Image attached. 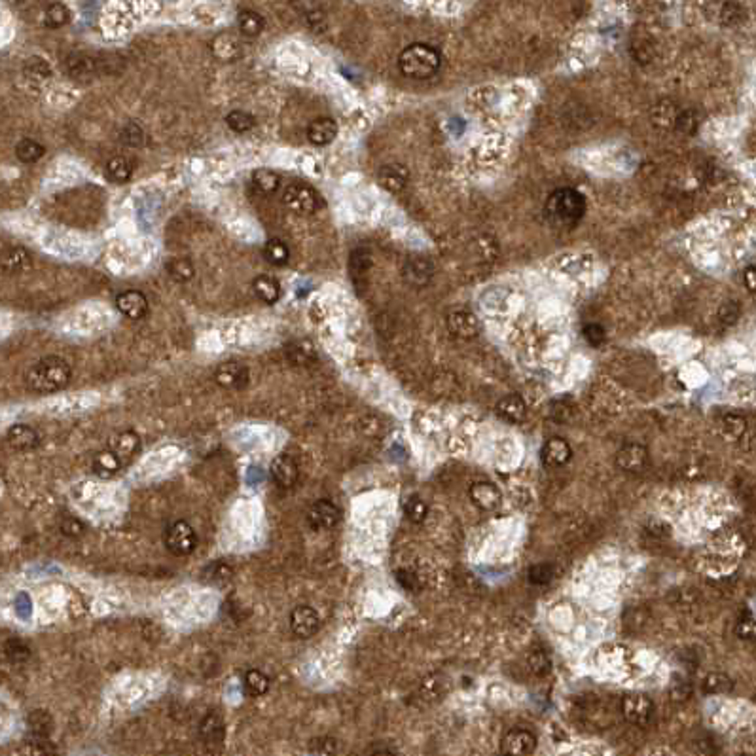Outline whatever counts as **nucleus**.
Segmentation results:
<instances>
[{
    "label": "nucleus",
    "mask_w": 756,
    "mask_h": 756,
    "mask_svg": "<svg viewBox=\"0 0 756 756\" xmlns=\"http://www.w3.org/2000/svg\"><path fill=\"white\" fill-rule=\"evenodd\" d=\"M309 750L315 756H338L339 743L336 737L330 736L315 737L309 741Z\"/></svg>",
    "instance_id": "obj_46"
},
{
    "label": "nucleus",
    "mask_w": 756,
    "mask_h": 756,
    "mask_svg": "<svg viewBox=\"0 0 756 756\" xmlns=\"http://www.w3.org/2000/svg\"><path fill=\"white\" fill-rule=\"evenodd\" d=\"M373 756H396L394 753H391V750H378L376 755Z\"/></svg>",
    "instance_id": "obj_63"
},
{
    "label": "nucleus",
    "mask_w": 756,
    "mask_h": 756,
    "mask_svg": "<svg viewBox=\"0 0 756 756\" xmlns=\"http://www.w3.org/2000/svg\"><path fill=\"white\" fill-rule=\"evenodd\" d=\"M573 404L567 399L555 400L550 406V417L554 419L555 423H567L569 419L573 417Z\"/></svg>",
    "instance_id": "obj_52"
},
{
    "label": "nucleus",
    "mask_w": 756,
    "mask_h": 756,
    "mask_svg": "<svg viewBox=\"0 0 756 756\" xmlns=\"http://www.w3.org/2000/svg\"><path fill=\"white\" fill-rule=\"evenodd\" d=\"M527 578L534 586H544L554 578V567L550 563H537L527 571Z\"/></svg>",
    "instance_id": "obj_49"
},
{
    "label": "nucleus",
    "mask_w": 756,
    "mask_h": 756,
    "mask_svg": "<svg viewBox=\"0 0 756 756\" xmlns=\"http://www.w3.org/2000/svg\"><path fill=\"white\" fill-rule=\"evenodd\" d=\"M165 548L176 557L190 555L197 548V533L184 520L173 521L165 531Z\"/></svg>",
    "instance_id": "obj_5"
},
{
    "label": "nucleus",
    "mask_w": 756,
    "mask_h": 756,
    "mask_svg": "<svg viewBox=\"0 0 756 756\" xmlns=\"http://www.w3.org/2000/svg\"><path fill=\"white\" fill-rule=\"evenodd\" d=\"M616 468H620L624 472L637 474L645 470V466L648 463V452L647 447L637 444V442H631V444H626L618 449L615 457Z\"/></svg>",
    "instance_id": "obj_11"
},
{
    "label": "nucleus",
    "mask_w": 756,
    "mask_h": 756,
    "mask_svg": "<svg viewBox=\"0 0 756 756\" xmlns=\"http://www.w3.org/2000/svg\"><path fill=\"white\" fill-rule=\"evenodd\" d=\"M199 737L205 745L218 747L224 741V718L220 713L210 711L209 715H205L199 723Z\"/></svg>",
    "instance_id": "obj_20"
},
{
    "label": "nucleus",
    "mask_w": 756,
    "mask_h": 756,
    "mask_svg": "<svg viewBox=\"0 0 756 756\" xmlns=\"http://www.w3.org/2000/svg\"><path fill=\"white\" fill-rule=\"evenodd\" d=\"M61 531L67 534V537L78 539V537L86 533V525H84L78 518H75V516H65L61 521Z\"/></svg>",
    "instance_id": "obj_58"
},
{
    "label": "nucleus",
    "mask_w": 756,
    "mask_h": 756,
    "mask_svg": "<svg viewBox=\"0 0 756 756\" xmlns=\"http://www.w3.org/2000/svg\"><path fill=\"white\" fill-rule=\"evenodd\" d=\"M167 273L176 283H188L196 275V265L188 258H173L167 262Z\"/></svg>",
    "instance_id": "obj_36"
},
{
    "label": "nucleus",
    "mask_w": 756,
    "mask_h": 756,
    "mask_svg": "<svg viewBox=\"0 0 756 756\" xmlns=\"http://www.w3.org/2000/svg\"><path fill=\"white\" fill-rule=\"evenodd\" d=\"M17 612H20L21 618H29V615H31V599H29L27 595H20V599H17Z\"/></svg>",
    "instance_id": "obj_62"
},
{
    "label": "nucleus",
    "mask_w": 756,
    "mask_h": 756,
    "mask_svg": "<svg viewBox=\"0 0 756 756\" xmlns=\"http://www.w3.org/2000/svg\"><path fill=\"white\" fill-rule=\"evenodd\" d=\"M582 336H584V339H586L592 347H599V345L605 344V338H607L605 328L597 323L586 324V326L582 328Z\"/></svg>",
    "instance_id": "obj_54"
},
{
    "label": "nucleus",
    "mask_w": 756,
    "mask_h": 756,
    "mask_svg": "<svg viewBox=\"0 0 756 756\" xmlns=\"http://www.w3.org/2000/svg\"><path fill=\"white\" fill-rule=\"evenodd\" d=\"M321 628V616L313 607L302 605L291 612V631L298 639H309Z\"/></svg>",
    "instance_id": "obj_10"
},
{
    "label": "nucleus",
    "mask_w": 756,
    "mask_h": 756,
    "mask_svg": "<svg viewBox=\"0 0 756 756\" xmlns=\"http://www.w3.org/2000/svg\"><path fill=\"white\" fill-rule=\"evenodd\" d=\"M470 499L479 510H495L499 507L500 500H502V495H500L499 487L491 484V481H476L470 486Z\"/></svg>",
    "instance_id": "obj_17"
},
{
    "label": "nucleus",
    "mask_w": 756,
    "mask_h": 756,
    "mask_svg": "<svg viewBox=\"0 0 756 756\" xmlns=\"http://www.w3.org/2000/svg\"><path fill=\"white\" fill-rule=\"evenodd\" d=\"M31 265H33V258H31L27 250L21 249V247H14V249L6 250V252H2V256H0V268H2V271L12 273V275L31 270Z\"/></svg>",
    "instance_id": "obj_24"
},
{
    "label": "nucleus",
    "mask_w": 756,
    "mask_h": 756,
    "mask_svg": "<svg viewBox=\"0 0 756 756\" xmlns=\"http://www.w3.org/2000/svg\"><path fill=\"white\" fill-rule=\"evenodd\" d=\"M105 173H107V178L110 183L125 184L133 175V165L125 155H114L105 165Z\"/></svg>",
    "instance_id": "obj_30"
},
{
    "label": "nucleus",
    "mask_w": 756,
    "mask_h": 756,
    "mask_svg": "<svg viewBox=\"0 0 756 756\" xmlns=\"http://www.w3.org/2000/svg\"><path fill=\"white\" fill-rule=\"evenodd\" d=\"M210 52L215 55L218 61L230 63L236 61L243 54V46H241V40L236 33H230V31H224V33L216 34L213 42H210Z\"/></svg>",
    "instance_id": "obj_13"
},
{
    "label": "nucleus",
    "mask_w": 756,
    "mask_h": 756,
    "mask_svg": "<svg viewBox=\"0 0 756 756\" xmlns=\"http://www.w3.org/2000/svg\"><path fill=\"white\" fill-rule=\"evenodd\" d=\"M72 378V368L67 360L61 357H46L38 360L36 364L27 371L25 381L33 392L38 394H52L65 389Z\"/></svg>",
    "instance_id": "obj_2"
},
{
    "label": "nucleus",
    "mask_w": 756,
    "mask_h": 756,
    "mask_svg": "<svg viewBox=\"0 0 756 756\" xmlns=\"http://www.w3.org/2000/svg\"><path fill=\"white\" fill-rule=\"evenodd\" d=\"M120 141H122L125 146H131V148L141 146L142 142H144V131H142L139 123L129 122L128 125L122 129V133H120Z\"/></svg>",
    "instance_id": "obj_50"
},
{
    "label": "nucleus",
    "mask_w": 756,
    "mask_h": 756,
    "mask_svg": "<svg viewBox=\"0 0 756 756\" xmlns=\"http://www.w3.org/2000/svg\"><path fill=\"white\" fill-rule=\"evenodd\" d=\"M263 254H265V260L273 263V265H284V263H288V260H291V249H288V245L281 241V239H271V241H268L265 249H263Z\"/></svg>",
    "instance_id": "obj_41"
},
{
    "label": "nucleus",
    "mask_w": 756,
    "mask_h": 756,
    "mask_svg": "<svg viewBox=\"0 0 756 756\" xmlns=\"http://www.w3.org/2000/svg\"><path fill=\"white\" fill-rule=\"evenodd\" d=\"M702 688L705 694H726L730 690H734V679L723 671H715L703 679Z\"/></svg>",
    "instance_id": "obj_35"
},
{
    "label": "nucleus",
    "mask_w": 756,
    "mask_h": 756,
    "mask_svg": "<svg viewBox=\"0 0 756 756\" xmlns=\"http://www.w3.org/2000/svg\"><path fill=\"white\" fill-rule=\"evenodd\" d=\"M226 125L233 133L241 135V133H249L250 129L254 128V118L243 112V110H231L230 114L226 116Z\"/></svg>",
    "instance_id": "obj_44"
},
{
    "label": "nucleus",
    "mask_w": 756,
    "mask_h": 756,
    "mask_svg": "<svg viewBox=\"0 0 756 756\" xmlns=\"http://www.w3.org/2000/svg\"><path fill=\"white\" fill-rule=\"evenodd\" d=\"M231 574H233V571H231L230 565H226L224 561H215L209 569H205V576H207L210 582L230 580Z\"/></svg>",
    "instance_id": "obj_55"
},
{
    "label": "nucleus",
    "mask_w": 756,
    "mask_h": 756,
    "mask_svg": "<svg viewBox=\"0 0 756 756\" xmlns=\"http://www.w3.org/2000/svg\"><path fill=\"white\" fill-rule=\"evenodd\" d=\"M410 180V173L404 165L400 163H389L383 165L378 173V183L391 194H399L406 188V184Z\"/></svg>",
    "instance_id": "obj_19"
},
{
    "label": "nucleus",
    "mask_w": 756,
    "mask_h": 756,
    "mask_svg": "<svg viewBox=\"0 0 756 756\" xmlns=\"http://www.w3.org/2000/svg\"><path fill=\"white\" fill-rule=\"evenodd\" d=\"M584 215H586V197L578 190H555L544 203V218L555 230H573Z\"/></svg>",
    "instance_id": "obj_1"
},
{
    "label": "nucleus",
    "mask_w": 756,
    "mask_h": 756,
    "mask_svg": "<svg viewBox=\"0 0 756 756\" xmlns=\"http://www.w3.org/2000/svg\"><path fill=\"white\" fill-rule=\"evenodd\" d=\"M243 686L247 690V694L252 695V697H260L268 692L270 688V681L268 677L263 675L262 671L258 669H249L243 675Z\"/></svg>",
    "instance_id": "obj_37"
},
{
    "label": "nucleus",
    "mask_w": 756,
    "mask_h": 756,
    "mask_svg": "<svg viewBox=\"0 0 756 756\" xmlns=\"http://www.w3.org/2000/svg\"><path fill=\"white\" fill-rule=\"evenodd\" d=\"M27 756H57V750L47 739H33L25 745Z\"/></svg>",
    "instance_id": "obj_53"
},
{
    "label": "nucleus",
    "mask_w": 756,
    "mask_h": 756,
    "mask_svg": "<svg viewBox=\"0 0 756 756\" xmlns=\"http://www.w3.org/2000/svg\"><path fill=\"white\" fill-rule=\"evenodd\" d=\"M252 183L262 194H275L281 186V176L271 169H256L252 173Z\"/></svg>",
    "instance_id": "obj_40"
},
{
    "label": "nucleus",
    "mask_w": 756,
    "mask_h": 756,
    "mask_svg": "<svg viewBox=\"0 0 756 756\" xmlns=\"http://www.w3.org/2000/svg\"><path fill=\"white\" fill-rule=\"evenodd\" d=\"M527 668L537 677H546L552 669V660L544 650H533L527 656Z\"/></svg>",
    "instance_id": "obj_45"
},
{
    "label": "nucleus",
    "mask_w": 756,
    "mask_h": 756,
    "mask_svg": "<svg viewBox=\"0 0 756 756\" xmlns=\"http://www.w3.org/2000/svg\"><path fill=\"white\" fill-rule=\"evenodd\" d=\"M286 357L291 360L292 364L305 366L311 364L315 358H317V351H315V345L307 341V339H300V341H294L286 347Z\"/></svg>",
    "instance_id": "obj_33"
},
{
    "label": "nucleus",
    "mask_w": 756,
    "mask_h": 756,
    "mask_svg": "<svg viewBox=\"0 0 756 756\" xmlns=\"http://www.w3.org/2000/svg\"><path fill=\"white\" fill-rule=\"evenodd\" d=\"M720 431H723L726 438H741L745 431H747V421H745V417H741V415H737V413H728V415H724V417L720 419Z\"/></svg>",
    "instance_id": "obj_42"
},
{
    "label": "nucleus",
    "mask_w": 756,
    "mask_h": 756,
    "mask_svg": "<svg viewBox=\"0 0 756 756\" xmlns=\"http://www.w3.org/2000/svg\"><path fill=\"white\" fill-rule=\"evenodd\" d=\"M6 654L12 662H25V660H29L31 652H29V648L25 647L23 642L14 639V641L6 642Z\"/></svg>",
    "instance_id": "obj_59"
},
{
    "label": "nucleus",
    "mask_w": 756,
    "mask_h": 756,
    "mask_svg": "<svg viewBox=\"0 0 756 756\" xmlns=\"http://www.w3.org/2000/svg\"><path fill=\"white\" fill-rule=\"evenodd\" d=\"M669 694H671V697H673L675 702H686L690 695H692V682H690L686 677H673Z\"/></svg>",
    "instance_id": "obj_51"
},
{
    "label": "nucleus",
    "mask_w": 756,
    "mask_h": 756,
    "mask_svg": "<svg viewBox=\"0 0 756 756\" xmlns=\"http://www.w3.org/2000/svg\"><path fill=\"white\" fill-rule=\"evenodd\" d=\"M739 315H741V305L737 304V302H734V300L724 302V304L720 305V309H718V318H720V323L728 324V326L730 324L737 323Z\"/></svg>",
    "instance_id": "obj_56"
},
{
    "label": "nucleus",
    "mask_w": 756,
    "mask_h": 756,
    "mask_svg": "<svg viewBox=\"0 0 756 756\" xmlns=\"http://www.w3.org/2000/svg\"><path fill=\"white\" fill-rule=\"evenodd\" d=\"M444 690H446V684H444V679L440 675H429L425 679V681L421 682V695L425 697V700H429V702H434V700H438L440 695L444 694Z\"/></svg>",
    "instance_id": "obj_48"
},
{
    "label": "nucleus",
    "mask_w": 756,
    "mask_h": 756,
    "mask_svg": "<svg viewBox=\"0 0 756 756\" xmlns=\"http://www.w3.org/2000/svg\"><path fill=\"white\" fill-rule=\"evenodd\" d=\"M339 520H341V512L332 500L321 499L317 502H313L309 510H307V523L313 529H321V531L334 529L339 523Z\"/></svg>",
    "instance_id": "obj_9"
},
{
    "label": "nucleus",
    "mask_w": 756,
    "mask_h": 756,
    "mask_svg": "<svg viewBox=\"0 0 756 756\" xmlns=\"http://www.w3.org/2000/svg\"><path fill=\"white\" fill-rule=\"evenodd\" d=\"M743 279H745V284H747V288H749V292L753 294V292L756 291V271H755V265H749L747 270L743 271Z\"/></svg>",
    "instance_id": "obj_61"
},
{
    "label": "nucleus",
    "mask_w": 756,
    "mask_h": 756,
    "mask_svg": "<svg viewBox=\"0 0 756 756\" xmlns=\"http://www.w3.org/2000/svg\"><path fill=\"white\" fill-rule=\"evenodd\" d=\"M44 154H46V148L42 146L40 142L33 141V139H23V141L15 144V155L23 163L38 162Z\"/></svg>",
    "instance_id": "obj_38"
},
{
    "label": "nucleus",
    "mask_w": 756,
    "mask_h": 756,
    "mask_svg": "<svg viewBox=\"0 0 756 756\" xmlns=\"http://www.w3.org/2000/svg\"><path fill=\"white\" fill-rule=\"evenodd\" d=\"M27 726L34 739H47L54 730V718L44 709L31 711L27 716Z\"/></svg>",
    "instance_id": "obj_29"
},
{
    "label": "nucleus",
    "mask_w": 756,
    "mask_h": 756,
    "mask_svg": "<svg viewBox=\"0 0 756 756\" xmlns=\"http://www.w3.org/2000/svg\"><path fill=\"white\" fill-rule=\"evenodd\" d=\"M215 381L216 385L228 389V391H241L249 385V368L241 362H233V360L224 362L215 370Z\"/></svg>",
    "instance_id": "obj_8"
},
{
    "label": "nucleus",
    "mask_w": 756,
    "mask_h": 756,
    "mask_svg": "<svg viewBox=\"0 0 756 756\" xmlns=\"http://www.w3.org/2000/svg\"><path fill=\"white\" fill-rule=\"evenodd\" d=\"M70 21V10L61 2H54L44 12V25L47 29H61Z\"/></svg>",
    "instance_id": "obj_39"
},
{
    "label": "nucleus",
    "mask_w": 756,
    "mask_h": 756,
    "mask_svg": "<svg viewBox=\"0 0 756 756\" xmlns=\"http://www.w3.org/2000/svg\"><path fill=\"white\" fill-rule=\"evenodd\" d=\"M396 578H399L400 586L408 589V592H415V589H417V578H415L410 571H402V569H400V571H396Z\"/></svg>",
    "instance_id": "obj_60"
},
{
    "label": "nucleus",
    "mask_w": 756,
    "mask_h": 756,
    "mask_svg": "<svg viewBox=\"0 0 756 756\" xmlns=\"http://www.w3.org/2000/svg\"><path fill=\"white\" fill-rule=\"evenodd\" d=\"M116 307L123 317L139 321L148 313V300L139 291H125L116 298Z\"/></svg>",
    "instance_id": "obj_14"
},
{
    "label": "nucleus",
    "mask_w": 756,
    "mask_h": 756,
    "mask_svg": "<svg viewBox=\"0 0 756 756\" xmlns=\"http://www.w3.org/2000/svg\"><path fill=\"white\" fill-rule=\"evenodd\" d=\"M540 457H542V463L550 468H560V466H565L573 457V449L569 446L567 440L563 438H550L542 446V452H540Z\"/></svg>",
    "instance_id": "obj_16"
},
{
    "label": "nucleus",
    "mask_w": 756,
    "mask_h": 756,
    "mask_svg": "<svg viewBox=\"0 0 756 756\" xmlns=\"http://www.w3.org/2000/svg\"><path fill=\"white\" fill-rule=\"evenodd\" d=\"M447 330L452 332L455 338L472 339L476 338L481 330L478 317L470 311H453L446 318Z\"/></svg>",
    "instance_id": "obj_12"
},
{
    "label": "nucleus",
    "mask_w": 756,
    "mask_h": 756,
    "mask_svg": "<svg viewBox=\"0 0 756 756\" xmlns=\"http://www.w3.org/2000/svg\"><path fill=\"white\" fill-rule=\"evenodd\" d=\"M434 275V265L429 258L413 256L410 258L404 265V279L406 283L412 286H425Z\"/></svg>",
    "instance_id": "obj_18"
},
{
    "label": "nucleus",
    "mask_w": 756,
    "mask_h": 756,
    "mask_svg": "<svg viewBox=\"0 0 756 756\" xmlns=\"http://www.w3.org/2000/svg\"><path fill=\"white\" fill-rule=\"evenodd\" d=\"M702 122L703 114L697 108H684V110H679L673 129L682 133V135L692 137L697 133V129L702 128Z\"/></svg>",
    "instance_id": "obj_31"
},
{
    "label": "nucleus",
    "mask_w": 756,
    "mask_h": 756,
    "mask_svg": "<svg viewBox=\"0 0 756 756\" xmlns=\"http://www.w3.org/2000/svg\"><path fill=\"white\" fill-rule=\"evenodd\" d=\"M442 55L436 47L423 42H415L404 47L399 55L400 72L413 80H426L440 70Z\"/></svg>",
    "instance_id": "obj_3"
},
{
    "label": "nucleus",
    "mask_w": 756,
    "mask_h": 756,
    "mask_svg": "<svg viewBox=\"0 0 756 756\" xmlns=\"http://www.w3.org/2000/svg\"><path fill=\"white\" fill-rule=\"evenodd\" d=\"M371 263H373V260H371L370 249L358 247V249H355L351 252V256H349V275H351V279L355 281L357 286L362 284V281L368 277V273H370L371 270Z\"/></svg>",
    "instance_id": "obj_25"
},
{
    "label": "nucleus",
    "mask_w": 756,
    "mask_h": 756,
    "mask_svg": "<svg viewBox=\"0 0 756 756\" xmlns=\"http://www.w3.org/2000/svg\"><path fill=\"white\" fill-rule=\"evenodd\" d=\"M537 747V736L525 728H514L500 741L502 756H529Z\"/></svg>",
    "instance_id": "obj_7"
},
{
    "label": "nucleus",
    "mask_w": 756,
    "mask_h": 756,
    "mask_svg": "<svg viewBox=\"0 0 756 756\" xmlns=\"http://www.w3.org/2000/svg\"><path fill=\"white\" fill-rule=\"evenodd\" d=\"M497 413L507 423H521L527 417V406L520 394H507L497 402Z\"/></svg>",
    "instance_id": "obj_23"
},
{
    "label": "nucleus",
    "mask_w": 756,
    "mask_h": 756,
    "mask_svg": "<svg viewBox=\"0 0 756 756\" xmlns=\"http://www.w3.org/2000/svg\"><path fill=\"white\" fill-rule=\"evenodd\" d=\"M338 135V123L332 118H317L307 125V141L315 146H326Z\"/></svg>",
    "instance_id": "obj_21"
},
{
    "label": "nucleus",
    "mask_w": 756,
    "mask_h": 756,
    "mask_svg": "<svg viewBox=\"0 0 756 756\" xmlns=\"http://www.w3.org/2000/svg\"><path fill=\"white\" fill-rule=\"evenodd\" d=\"M283 203L294 215H313L321 207V196L315 188L305 183L288 184L283 192Z\"/></svg>",
    "instance_id": "obj_4"
},
{
    "label": "nucleus",
    "mask_w": 756,
    "mask_h": 756,
    "mask_svg": "<svg viewBox=\"0 0 756 756\" xmlns=\"http://www.w3.org/2000/svg\"><path fill=\"white\" fill-rule=\"evenodd\" d=\"M141 447V438L133 431H125L116 434V438L110 442V452L116 453L120 459H128L131 455H135Z\"/></svg>",
    "instance_id": "obj_28"
},
{
    "label": "nucleus",
    "mask_w": 756,
    "mask_h": 756,
    "mask_svg": "<svg viewBox=\"0 0 756 756\" xmlns=\"http://www.w3.org/2000/svg\"><path fill=\"white\" fill-rule=\"evenodd\" d=\"M252 291L263 304H275L281 298V284H279L277 279L271 277V275H258L252 281Z\"/></svg>",
    "instance_id": "obj_27"
},
{
    "label": "nucleus",
    "mask_w": 756,
    "mask_h": 756,
    "mask_svg": "<svg viewBox=\"0 0 756 756\" xmlns=\"http://www.w3.org/2000/svg\"><path fill=\"white\" fill-rule=\"evenodd\" d=\"M736 635L739 637V639H745V641H753V639L756 637V626H755V620H753V616H750V612H747V615L743 616L741 620L737 622Z\"/></svg>",
    "instance_id": "obj_57"
},
{
    "label": "nucleus",
    "mask_w": 756,
    "mask_h": 756,
    "mask_svg": "<svg viewBox=\"0 0 756 756\" xmlns=\"http://www.w3.org/2000/svg\"><path fill=\"white\" fill-rule=\"evenodd\" d=\"M622 716L633 726H648L654 716V703L645 694H629L622 700Z\"/></svg>",
    "instance_id": "obj_6"
},
{
    "label": "nucleus",
    "mask_w": 756,
    "mask_h": 756,
    "mask_svg": "<svg viewBox=\"0 0 756 756\" xmlns=\"http://www.w3.org/2000/svg\"><path fill=\"white\" fill-rule=\"evenodd\" d=\"M6 438L8 444L14 447V449H17V452H31V449L38 447V444H40L38 432L29 425L10 426Z\"/></svg>",
    "instance_id": "obj_22"
},
{
    "label": "nucleus",
    "mask_w": 756,
    "mask_h": 756,
    "mask_svg": "<svg viewBox=\"0 0 756 756\" xmlns=\"http://www.w3.org/2000/svg\"><path fill=\"white\" fill-rule=\"evenodd\" d=\"M23 72L27 78L34 82H44L52 76V68L42 57H29L27 63L23 65Z\"/></svg>",
    "instance_id": "obj_43"
},
{
    "label": "nucleus",
    "mask_w": 756,
    "mask_h": 756,
    "mask_svg": "<svg viewBox=\"0 0 756 756\" xmlns=\"http://www.w3.org/2000/svg\"><path fill=\"white\" fill-rule=\"evenodd\" d=\"M271 479L283 489H291L298 481V465L291 455H279L271 461L270 466Z\"/></svg>",
    "instance_id": "obj_15"
},
{
    "label": "nucleus",
    "mask_w": 756,
    "mask_h": 756,
    "mask_svg": "<svg viewBox=\"0 0 756 756\" xmlns=\"http://www.w3.org/2000/svg\"><path fill=\"white\" fill-rule=\"evenodd\" d=\"M406 518L412 523H423L429 516V504L421 497H410L404 507Z\"/></svg>",
    "instance_id": "obj_47"
},
{
    "label": "nucleus",
    "mask_w": 756,
    "mask_h": 756,
    "mask_svg": "<svg viewBox=\"0 0 756 756\" xmlns=\"http://www.w3.org/2000/svg\"><path fill=\"white\" fill-rule=\"evenodd\" d=\"M237 25H239V33L247 36V38H254L258 34H262L263 27H265V21L258 12L254 10H243L237 15Z\"/></svg>",
    "instance_id": "obj_32"
},
{
    "label": "nucleus",
    "mask_w": 756,
    "mask_h": 756,
    "mask_svg": "<svg viewBox=\"0 0 756 756\" xmlns=\"http://www.w3.org/2000/svg\"><path fill=\"white\" fill-rule=\"evenodd\" d=\"M120 468H122V459H120L116 453L110 452V449L99 453L93 459V472L97 474V476H102V478L114 476Z\"/></svg>",
    "instance_id": "obj_34"
},
{
    "label": "nucleus",
    "mask_w": 756,
    "mask_h": 756,
    "mask_svg": "<svg viewBox=\"0 0 756 756\" xmlns=\"http://www.w3.org/2000/svg\"><path fill=\"white\" fill-rule=\"evenodd\" d=\"M679 110H681V108L677 107L675 102L669 101V99H662V101L656 102L654 108H652V112H650V120H652V123H654L656 128L673 129Z\"/></svg>",
    "instance_id": "obj_26"
}]
</instances>
